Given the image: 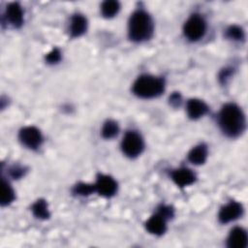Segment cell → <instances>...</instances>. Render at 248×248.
<instances>
[{"instance_id":"30bf717a","label":"cell","mask_w":248,"mask_h":248,"mask_svg":"<svg viewBox=\"0 0 248 248\" xmlns=\"http://www.w3.org/2000/svg\"><path fill=\"white\" fill-rule=\"evenodd\" d=\"M171 178L174 183L179 187H185L192 184L195 181L194 172L186 168L175 170L171 172Z\"/></svg>"},{"instance_id":"44dd1931","label":"cell","mask_w":248,"mask_h":248,"mask_svg":"<svg viewBox=\"0 0 248 248\" xmlns=\"http://www.w3.org/2000/svg\"><path fill=\"white\" fill-rule=\"evenodd\" d=\"M75 193L80 196H88L92 192L95 191V185L85 184V183H79L75 187Z\"/></svg>"},{"instance_id":"3957f363","label":"cell","mask_w":248,"mask_h":248,"mask_svg":"<svg viewBox=\"0 0 248 248\" xmlns=\"http://www.w3.org/2000/svg\"><path fill=\"white\" fill-rule=\"evenodd\" d=\"M164 80L152 76H141L133 85L134 93L140 98L157 97L164 91Z\"/></svg>"},{"instance_id":"7a4b0ae2","label":"cell","mask_w":248,"mask_h":248,"mask_svg":"<svg viewBox=\"0 0 248 248\" xmlns=\"http://www.w3.org/2000/svg\"><path fill=\"white\" fill-rule=\"evenodd\" d=\"M153 32L152 20L144 11L135 12L129 21V37L135 42L149 39Z\"/></svg>"},{"instance_id":"5bb4252c","label":"cell","mask_w":248,"mask_h":248,"mask_svg":"<svg viewBox=\"0 0 248 248\" xmlns=\"http://www.w3.org/2000/svg\"><path fill=\"white\" fill-rule=\"evenodd\" d=\"M86 28H87V21L84 16H82L81 15H75L72 17L70 31L73 37L81 36L86 31Z\"/></svg>"},{"instance_id":"7c38bea8","label":"cell","mask_w":248,"mask_h":248,"mask_svg":"<svg viewBox=\"0 0 248 248\" xmlns=\"http://www.w3.org/2000/svg\"><path fill=\"white\" fill-rule=\"evenodd\" d=\"M145 228L150 233L160 235L166 231V219L159 213L153 215L146 221Z\"/></svg>"},{"instance_id":"8fae6325","label":"cell","mask_w":248,"mask_h":248,"mask_svg":"<svg viewBox=\"0 0 248 248\" xmlns=\"http://www.w3.org/2000/svg\"><path fill=\"white\" fill-rule=\"evenodd\" d=\"M6 16L13 26L19 27L23 21V13L21 7L17 3L9 4L6 9Z\"/></svg>"},{"instance_id":"8992f818","label":"cell","mask_w":248,"mask_h":248,"mask_svg":"<svg viewBox=\"0 0 248 248\" xmlns=\"http://www.w3.org/2000/svg\"><path fill=\"white\" fill-rule=\"evenodd\" d=\"M19 140L28 148H38L43 140L41 132L35 127H25L19 132Z\"/></svg>"},{"instance_id":"484cf974","label":"cell","mask_w":248,"mask_h":248,"mask_svg":"<svg viewBox=\"0 0 248 248\" xmlns=\"http://www.w3.org/2000/svg\"><path fill=\"white\" fill-rule=\"evenodd\" d=\"M170 102H171V104H173V103H175L176 105H178L179 103H180V96H179V94H173L171 97H170Z\"/></svg>"},{"instance_id":"52a82bcc","label":"cell","mask_w":248,"mask_h":248,"mask_svg":"<svg viewBox=\"0 0 248 248\" xmlns=\"http://www.w3.org/2000/svg\"><path fill=\"white\" fill-rule=\"evenodd\" d=\"M117 184L115 180L108 175H99L95 183V191L104 197H111L115 194Z\"/></svg>"},{"instance_id":"9a60e30c","label":"cell","mask_w":248,"mask_h":248,"mask_svg":"<svg viewBox=\"0 0 248 248\" xmlns=\"http://www.w3.org/2000/svg\"><path fill=\"white\" fill-rule=\"evenodd\" d=\"M207 156V148L203 144L194 147L188 154V159L195 165H201L205 162Z\"/></svg>"},{"instance_id":"ffe728a7","label":"cell","mask_w":248,"mask_h":248,"mask_svg":"<svg viewBox=\"0 0 248 248\" xmlns=\"http://www.w3.org/2000/svg\"><path fill=\"white\" fill-rule=\"evenodd\" d=\"M227 36L230 39L238 41V40H242L244 38V32L242 30V28H240L237 25H232L227 29Z\"/></svg>"},{"instance_id":"4fadbf2b","label":"cell","mask_w":248,"mask_h":248,"mask_svg":"<svg viewBox=\"0 0 248 248\" xmlns=\"http://www.w3.org/2000/svg\"><path fill=\"white\" fill-rule=\"evenodd\" d=\"M187 113L190 118L197 119L207 112V106L201 100L191 99L187 103Z\"/></svg>"},{"instance_id":"ac0fdd59","label":"cell","mask_w":248,"mask_h":248,"mask_svg":"<svg viewBox=\"0 0 248 248\" xmlns=\"http://www.w3.org/2000/svg\"><path fill=\"white\" fill-rule=\"evenodd\" d=\"M33 214L41 219H46L49 217V212L47 209V203L44 200H38L32 206Z\"/></svg>"},{"instance_id":"d4e9b609","label":"cell","mask_w":248,"mask_h":248,"mask_svg":"<svg viewBox=\"0 0 248 248\" xmlns=\"http://www.w3.org/2000/svg\"><path fill=\"white\" fill-rule=\"evenodd\" d=\"M231 75V72L229 70H224L221 74H220V79L221 80H226Z\"/></svg>"},{"instance_id":"ba28073f","label":"cell","mask_w":248,"mask_h":248,"mask_svg":"<svg viewBox=\"0 0 248 248\" xmlns=\"http://www.w3.org/2000/svg\"><path fill=\"white\" fill-rule=\"evenodd\" d=\"M243 211L242 205L236 202H231L223 206L219 212V220L221 223L232 222L241 216Z\"/></svg>"},{"instance_id":"603a6c76","label":"cell","mask_w":248,"mask_h":248,"mask_svg":"<svg viewBox=\"0 0 248 248\" xmlns=\"http://www.w3.org/2000/svg\"><path fill=\"white\" fill-rule=\"evenodd\" d=\"M159 214L162 215L165 219L166 218H170L172 216L173 214V211L172 209L170 207V206H166V205H163L159 208Z\"/></svg>"},{"instance_id":"e0dca14e","label":"cell","mask_w":248,"mask_h":248,"mask_svg":"<svg viewBox=\"0 0 248 248\" xmlns=\"http://www.w3.org/2000/svg\"><path fill=\"white\" fill-rule=\"evenodd\" d=\"M119 3L114 0H108L102 4V14L106 17H112L119 11Z\"/></svg>"},{"instance_id":"cb8c5ba5","label":"cell","mask_w":248,"mask_h":248,"mask_svg":"<svg viewBox=\"0 0 248 248\" xmlns=\"http://www.w3.org/2000/svg\"><path fill=\"white\" fill-rule=\"evenodd\" d=\"M11 173L14 177H19L20 175H22L23 171L21 169H18V168H14L11 170Z\"/></svg>"},{"instance_id":"d6986e66","label":"cell","mask_w":248,"mask_h":248,"mask_svg":"<svg viewBox=\"0 0 248 248\" xmlns=\"http://www.w3.org/2000/svg\"><path fill=\"white\" fill-rule=\"evenodd\" d=\"M118 133V125L113 120H108L102 129V136L105 139H111Z\"/></svg>"},{"instance_id":"2e32d148","label":"cell","mask_w":248,"mask_h":248,"mask_svg":"<svg viewBox=\"0 0 248 248\" xmlns=\"http://www.w3.org/2000/svg\"><path fill=\"white\" fill-rule=\"evenodd\" d=\"M15 199V193L11 185L2 179L1 184V204L2 205H8L11 203Z\"/></svg>"},{"instance_id":"277c9868","label":"cell","mask_w":248,"mask_h":248,"mask_svg":"<svg viewBox=\"0 0 248 248\" xmlns=\"http://www.w3.org/2000/svg\"><path fill=\"white\" fill-rule=\"evenodd\" d=\"M205 22L199 15L191 16L184 24V34L191 41H198L205 33Z\"/></svg>"},{"instance_id":"5b68a950","label":"cell","mask_w":248,"mask_h":248,"mask_svg":"<svg viewBox=\"0 0 248 248\" xmlns=\"http://www.w3.org/2000/svg\"><path fill=\"white\" fill-rule=\"evenodd\" d=\"M121 147L127 156L136 157L140 155L143 149V140L138 133L130 131L124 136Z\"/></svg>"},{"instance_id":"7402d4cb","label":"cell","mask_w":248,"mask_h":248,"mask_svg":"<svg viewBox=\"0 0 248 248\" xmlns=\"http://www.w3.org/2000/svg\"><path fill=\"white\" fill-rule=\"evenodd\" d=\"M61 58V53L57 48H53L51 51H49L46 57V61L50 64L57 63Z\"/></svg>"},{"instance_id":"9c48e42d","label":"cell","mask_w":248,"mask_h":248,"mask_svg":"<svg viewBox=\"0 0 248 248\" xmlns=\"http://www.w3.org/2000/svg\"><path fill=\"white\" fill-rule=\"evenodd\" d=\"M247 232L242 228H234L228 237V246L231 248H244L247 245Z\"/></svg>"},{"instance_id":"6da1fadb","label":"cell","mask_w":248,"mask_h":248,"mask_svg":"<svg viewBox=\"0 0 248 248\" xmlns=\"http://www.w3.org/2000/svg\"><path fill=\"white\" fill-rule=\"evenodd\" d=\"M222 131L229 137L239 136L245 128V117L240 108L234 104L225 105L219 114Z\"/></svg>"}]
</instances>
